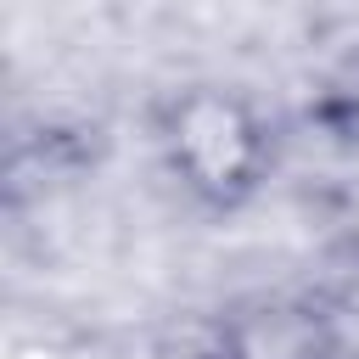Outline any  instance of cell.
<instances>
[{"instance_id":"1","label":"cell","mask_w":359,"mask_h":359,"mask_svg":"<svg viewBox=\"0 0 359 359\" xmlns=\"http://www.w3.org/2000/svg\"><path fill=\"white\" fill-rule=\"evenodd\" d=\"M168 174L208 208H241L269 174V123L230 84H191L157 123Z\"/></svg>"},{"instance_id":"2","label":"cell","mask_w":359,"mask_h":359,"mask_svg":"<svg viewBox=\"0 0 359 359\" xmlns=\"http://www.w3.org/2000/svg\"><path fill=\"white\" fill-rule=\"evenodd\" d=\"M196 359H337V337L309 297L258 292L208 320Z\"/></svg>"}]
</instances>
